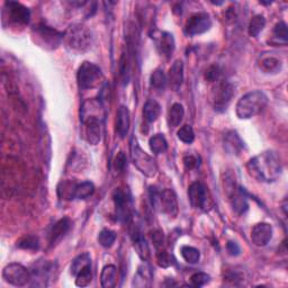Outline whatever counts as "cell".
I'll return each instance as SVG.
<instances>
[{
	"instance_id": "cell-36",
	"label": "cell",
	"mask_w": 288,
	"mask_h": 288,
	"mask_svg": "<svg viewBox=\"0 0 288 288\" xmlns=\"http://www.w3.org/2000/svg\"><path fill=\"white\" fill-rule=\"evenodd\" d=\"M177 135H178V139L186 144H191L195 140L194 129L190 125H184L183 127H180Z\"/></svg>"
},
{
	"instance_id": "cell-12",
	"label": "cell",
	"mask_w": 288,
	"mask_h": 288,
	"mask_svg": "<svg viewBox=\"0 0 288 288\" xmlns=\"http://www.w3.org/2000/svg\"><path fill=\"white\" fill-rule=\"evenodd\" d=\"M212 27V19L206 13H197L189 17L186 21L185 34L188 36L201 35V34L207 32Z\"/></svg>"
},
{
	"instance_id": "cell-34",
	"label": "cell",
	"mask_w": 288,
	"mask_h": 288,
	"mask_svg": "<svg viewBox=\"0 0 288 288\" xmlns=\"http://www.w3.org/2000/svg\"><path fill=\"white\" fill-rule=\"evenodd\" d=\"M116 241V233L114 231L105 229L101 231L98 235V242L101 247L104 248H110Z\"/></svg>"
},
{
	"instance_id": "cell-14",
	"label": "cell",
	"mask_w": 288,
	"mask_h": 288,
	"mask_svg": "<svg viewBox=\"0 0 288 288\" xmlns=\"http://www.w3.org/2000/svg\"><path fill=\"white\" fill-rule=\"evenodd\" d=\"M113 198L116 206V214L121 221L126 222L131 217V201L125 191H123L121 188H116Z\"/></svg>"
},
{
	"instance_id": "cell-42",
	"label": "cell",
	"mask_w": 288,
	"mask_h": 288,
	"mask_svg": "<svg viewBox=\"0 0 288 288\" xmlns=\"http://www.w3.org/2000/svg\"><path fill=\"white\" fill-rule=\"evenodd\" d=\"M113 167H114V170L117 173L123 172L124 169L126 167V157L124 154V152H120L114 159V162H113Z\"/></svg>"
},
{
	"instance_id": "cell-24",
	"label": "cell",
	"mask_w": 288,
	"mask_h": 288,
	"mask_svg": "<svg viewBox=\"0 0 288 288\" xmlns=\"http://www.w3.org/2000/svg\"><path fill=\"white\" fill-rule=\"evenodd\" d=\"M116 273L117 269L114 264H108V266L104 267L103 272H101L100 281L101 286L104 288H113L116 285Z\"/></svg>"
},
{
	"instance_id": "cell-5",
	"label": "cell",
	"mask_w": 288,
	"mask_h": 288,
	"mask_svg": "<svg viewBox=\"0 0 288 288\" xmlns=\"http://www.w3.org/2000/svg\"><path fill=\"white\" fill-rule=\"evenodd\" d=\"M129 152H131V160L133 165L146 177H154L158 172V166L152 157L144 152L139 145L137 139L132 137L129 142Z\"/></svg>"
},
{
	"instance_id": "cell-32",
	"label": "cell",
	"mask_w": 288,
	"mask_h": 288,
	"mask_svg": "<svg viewBox=\"0 0 288 288\" xmlns=\"http://www.w3.org/2000/svg\"><path fill=\"white\" fill-rule=\"evenodd\" d=\"M180 253H182V257L184 258V260L190 264L197 263L201 259L200 250L196 249V248H194V247L184 246V247H182V249H180Z\"/></svg>"
},
{
	"instance_id": "cell-35",
	"label": "cell",
	"mask_w": 288,
	"mask_h": 288,
	"mask_svg": "<svg viewBox=\"0 0 288 288\" xmlns=\"http://www.w3.org/2000/svg\"><path fill=\"white\" fill-rule=\"evenodd\" d=\"M92 279H93L92 266H88L76 276V285L78 287H86L92 283Z\"/></svg>"
},
{
	"instance_id": "cell-26",
	"label": "cell",
	"mask_w": 288,
	"mask_h": 288,
	"mask_svg": "<svg viewBox=\"0 0 288 288\" xmlns=\"http://www.w3.org/2000/svg\"><path fill=\"white\" fill-rule=\"evenodd\" d=\"M185 116V109L182 104H173L171 108L169 109L168 114V123L172 127H177L183 122Z\"/></svg>"
},
{
	"instance_id": "cell-1",
	"label": "cell",
	"mask_w": 288,
	"mask_h": 288,
	"mask_svg": "<svg viewBox=\"0 0 288 288\" xmlns=\"http://www.w3.org/2000/svg\"><path fill=\"white\" fill-rule=\"evenodd\" d=\"M250 176L262 183H274L281 174V162L277 152L263 151L253 157L247 165Z\"/></svg>"
},
{
	"instance_id": "cell-10",
	"label": "cell",
	"mask_w": 288,
	"mask_h": 288,
	"mask_svg": "<svg viewBox=\"0 0 288 288\" xmlns=\"http://www.w3.org/2000/svg\"><path fill=\"white\" fill-rule=\"evenodd\" d=\"M3 278L10 285L23 287L30 284V281L32 280V274L30 270L19 263H9L8 266L4 268Z\"/></svg>"
},
{
	"instance_id": "cell-28",
	"label": "cell",
	"mask_w": 288,
	"mask_h": 288,
	"mask_svg": "<svg viewBox=\"0 0 288 288\" xmlns=\"http://www.w3.org/2000/svg\"><path fill=\"white\" fill-rule=\"evenodd\" d=\"M92 266V258H90L89 253H82V255H79L78 257H76L73 259L71 262V274L72 276H76L83 270L86 267Z\"/></svg>"
},
{
	"instance_id": "cell-18",
	"label": "cell",
	"mask_w": 288,
	"mask_h": 288,
	"mask_svg": "<svg viewBox=\"0 0 288 288\" xmlns=\"http://www.w3.org/2000/svg\"><path fill=\"white\" fill-rule=\"evenodd\" d=\"M156 43H157V49L159 51L160 55L165 56L166 59H169L172 55L174 51V38L172 34L168 32H160L159 35L156 37Z\"/></svg>"
},
{
	"instance_id": "cell-21",
	"label": "cell",
	"mask_w": 288,
	"mask_h": 288,
	"mask_svg": "<svg viewBox=\"0 0 288 288\" xmlns=\"http://www.w3.org/2000/svg\"><path fill=\"white\" fill-rule=\"evenodd\" d=\"M223 143H224V149L227 150L230 154H234V156H239L241 153V151L245 148L243 141H242L240 135L235 131H229L225 133Z\"/></svg>"
},
{
	"instance_id": "cell-3",
	"label": "cell",
	"mask_w": 288,
	"mask_h": 288,
	"mask_svg": "<svg viewBox=\"0 0 288 288\" xmlns=\"http://www.w3.org/2000/svg\"><path fill=\"white\" fill-rule=\"evenodd\" d=\"M268 104L267 95L261 90H255L246 94L236 104V115L241 120H249L261 113Z\"/></svg>"
},
{
	"instance_id": "cell-45",
	"label": "cell",
	"mask_w": 288,
	"mask_h": 288,
	"mask_svg": "<svg viewBox=\"0 0 288 288\" xmlns=\"http://www.w3.org/2000/svg\"><path fill=\"white\" fill-rule=\"evenodd\" d=\"M227 249H228V252L230 253L231 256H239L240 253H241V248L240 246L236 243V242H233V241H229L228 242V245H227Z\"/></svg>"
},
{
	"instance_id": "cell-33",
	"label": "cell",
	"mask_w": 288,
	"mask_h": 288,
	"mask_svg": "<svg viewBox=\"0 0 288 288\" xmlns=\"http://www.w3.org/2000/svg\"><path fill=\"white\" fill-rule=\"evenodd\" d=\"M150 83L151 86L158 89V90H163L166 88V86L168 84V80H167V76L165 75V72L161 69H157L150 77Z\"/></svg>"
},
{
	"instance_id": "cell-19",
	"label": "cell",
	"mask_w": 288,
	"mask_h": 288,
	"mask_svg": "<svg viewBox=\"0 0 288 288\" xmlns=\"http://www.w3.org/2000/svg\"><path fill=\"white\" fill-rule=\"evenodd\" d=\"M168 84L174 92L180 89L184 81V63L182 60L174 61L167 76Z\"/></svg>"
},
{
	"instance_id": "cell-30",
	"label": "cell",
	"mask_w": 288,
	"mask_h": 288,
	"mask_svg": "<svg viewBox=\"0 0 288 288\" xmlns=\"http://www.w3.org/2000/svg\"><path fill=\"white\" fill-rule=\"evenodd\" d=\"M264 26H266V18L262 15H256L252 17V19L249 23V27H248V32L251 37H258Z\"/></svg>"
},
{
	"instance_id": "cell-22",
	"label": "cell",
	"mask_w": 288,
	"mask_h": 288,
	"mask_svg": "<svg viewBox=\"0 0 288 288\" xmlns=\"http://www.w3.org/2000/svg\"><path fill=\"white\" fill-rule=\"evenodd\" d=\"M152 280V273L149 266L146 264H142L138 269L137 275L134 276L133 279V286L135 287H150Z\"/></svg>"
},
{
	"instance_id": "cell-39",
	"label": "cell",
	"mask_w": 288,
	"mask_h": 288,
	"mask_svg": "<svg viewBox=\"0 0 288 288\" xmlns=\"http://www.w3.org/2000/svg\"><path fill=\"white\" fill-rule=\"evenodd\" d=\"M210 280H211L210 275H207L205 273H195L190 277L191 286H194V287H203V286H205L206 284L210 283Z\"/></svg>"
},
{
	"instance_id": "cell-27",
	"label": "cell",
	"mask_w": 288,
	"mask_h": 288,
	"mask_svg": "<svg viewBox=\"0 0 288 288\" xmlns=\"http://www.w3.org/2000/svg\"><path fill=\"white\" fill-rule=\"evenodd\" d=\"M95 186L90 182H83L80 184H76L75 193H73V200L83 201L89 198L94 194Z\"/></svg>"
},
{
	"instance_id": "cell-38",
	"label": "cell",
	"mask_w": 288,
	"mask_h": 288,
	"mask_svg": "<svg viewBox=\"0 0 288 288\" xmlns=\"http://www.w3.org/2000/svg\"><path fill=\"white\" fill-rule=\"evenodd\" d=\"M17 246H18L20 249L25 250H37L39 248V241L36 236H26V238L21 239L19 242H17Z\"/></svg>"
},
{
	"instance_id": "cell-11",
	"label": "cell",
	"mask_w": 288,
	"mask_h": 288,
	"mask_svg": "<svg viewBox=\"0 0 288 288\" xmlns=\"http://www.w3.org/2000/svg\"><path fill=\"white\" fill-rule=\"evenodd\" d=\"M4 19L8 18L10 23L15 25H27L31 19V11L24 5L16 2L5 3L3 11Z\"/></svg>"
},
{
	"instance_id": "cell-4",
	"label": "cell",
	"mask_w": 288,
	"mask_h": 288,
	"mask_svg": "<svg viewBox=\"0 0 288 288\" xmlns=\"http://www.w3.org/2000/svg\"><path fill=\"white\" fill-rule=\"evenodd\" d=\"M151 202L156 210L169 217H176L179 212L177 195L172 189L158 191L151 188Z\"/></svg>"
},
{
	"instance_id": "cell-25",
	"label": "cell",
	"mask_w": 288,
	"mask_h": 288,
	"mask_svg": "<svg viewBox=\"0 0 288 288\" xmlns=\"http://www.w3.org/2000/svg\"><path fill=\"white\" fill-rule=\"evenodd\" d=\"M133 242H134V248L137 250L138 255L141 257L142 260H146L149 258V247L146 243L145 239L143 238V235L141 234V232L135 230L133 233Z\"/></svg>"
},
{
	"instance_id": "cell-37",
	"label": "cell",
	"mask_w": 288,
	"mask_h": 288,
	"mask_svg": "<svg viewBox=\"0 0 288 288\" xmlns=\"http://www.w3.org/2000/svg\"><path fill=\"white\" fill-rule=\"evenodd\" d=\"M120 70H121V77L122 81L124 84H126L129 80V75H131V63H129L128 55L124 53L122 59H121V64H120Z\"/></svg>"
},
{
	"instance_id": "cell-13",
	"label": "cell",
	"mask_w": 288,
	"mask_h": 288,
	"mask_svg": "<svg viewBox=\"0 0 288 288\" xmlns=\"http://www.w3.org/2000/svg\"><path fill=\"white\" fill-rule=\"evenodd\" d=\"M83 125V134L87 142L92 145H96L100 142L103 135V118L89 117L81 120Z\"/></svg>"
},
{
	"instance_id": "cell-7",
	"label": "cell",
	"mask_w": 288,
	"mask_h": 288,
	"mask_svg": "<svg viewBox=\"0 0 288 288\" xmlns=\"http://www.w3.org/2000/svg\"><path fill=\"white\" fill-rule=\"evenodd\" d=\"M33 36L36 37V42L48 50H54L63 42L64 33H61L54 28L44 24L33 28Z\"/></svg>"
},
{
	"instance_id": "cell-41",
	"label": "cell",
	"mask_w": 288,
	"mask_h": 288,
	"mask_svg": "<svg viewBox=\"0 0 288 288\" xmlns=\"http://www.w3.org/2000/svg\"><path fill=\"white\" fill-rule=\"evenodd\" d=\"M157 261H158V264H159V266L162 267V268H168L171 264V262H172L171 261V257L169 256V253L165 249L158 251V253H157Z\"/></svg>"
},
{
	"instance_id": "cell-31",
	"label": "cell",
	"mask_w": 288,
	"mask_h": 288,
	"mask_svg": "<svg viewBox=\"0 0 288 288\" xmlns=\"http://www.w3.org/2000/svg\"><path fill=\"white\" fill-rule=\"evenodd\" d=\"M288 41V31H287V25L285 21H279L277 25L274 28V35H273V41L277 44H283L286 45Z\"/></svg>"
},
{
	"instance_id": "cell-29",
	"label": "cell",
	"mask_w": 288,
	"mask_h": 288,
	"mask_svg": "<svg viewBox=\"0 0 288 288\" xmlns=\"http://www.w3.org/2000/svg\"><path fill=\"white\" fill-rule=\"evenodd\" d=\"M150 149L156 154L165 153L168 150V142L163 134H156L150 139Z\"/></svg>"
},
{
	"instance_id": "cell-44",
	"label": "cell",
	"mask_w": 288,
	"mask_h": 288,
	"mask_svg": "<svg viewBox=\"0 0 288 288\" xmlns=\"http://www.w3.org/2000/svg\"><path fill=\"white\" fill-rule=\"evenodd\" d=\"M184 165L186 168L191 170V169H195L200 166V160L194 156H186L184 158Z\"/></svg>"
},
{
	"instance_id": "cell-23",
	"label": "cell",
	"mask_w": 288,
	"mask_h": 288,
	"mask_svg": "<svg viewBox=\"0 0 288 288\" xmlns=\"http://www.w3.org/2000/svg\"><path fill=\"white\" fill-rule=\"evenodd\" d=\"M161 114V106L154 99H150L145 103L143 107V116L144 120L149 123L156 122L158 117Z\"/></svg>"
},
{
	"instance_id": "cell-17",
	"label": "cell",
	"mask_w": 288,
	"mask_h": 288,
	"mask_svg": "<svg viewBox=\"0 0 288 288\" xmlns=\"http://www.w3.org/2000/svg\"><path fill=\"white\" fill-rule=\"evenodd\" d=\"M71 224L72 223L70 221V218L63 217L59 219V221L53 225L49 235V242L51 247L58 245L59 242L64 238L65 234L69 232L71 229Z\"/></svg>"
},
{
	"instance_id": "cell-6",
	"label": "cell",
	"mask_w": 288,
	"mask_h": 288,
	"mask_svg": "<svg viewBox=\"0 0 288 288\" xmlns=\"http://www.w3.org/2000/svg\"><path fill=\"white\" fill-rule=\"evenodd\" d=\"M77 80L80 89L88 90L100 86L104 80V76L98 65L86 61L79 68Z\"/></svg>"
},
{
	"instance_id": "cell-15",
	"label": "cell",
	"mask_w": 288,
	"mask_h": 288,
	"mask_svg": "<svg viewBox=\"0 0 288 288\" xmlns=\"http://www.w3.org/2000/svg\"><path fill=\"white\" fill-rule=\"evenodd\" d=\"M258 67L263 73L276 75L283 69V62L274 53H263L259 56Z\"/></svg>"
},
{
	"instance_id": "cell-9",
	"label": "cell",
	"mask_w": 288,
	"mask_h": 288,
	"mask_svg": "<svg viewBox=\"0 0 288 288\" xmlns=\"http://www.w3.org/2000/svg\"><path fill=\"white\" fill-rule=\"evenodd\" d=\"M233 95L234 87L232 83L227 80H218L212 93V101L215 110L223 112L227 109L233 98Z\"/></svg>"
},
{
	"instance_id": "cell-2",
	"label": "cell",
	"mask_w": 288,
	"mask_h": 288,
	"mask_svg": "<svg viewBox=\"0 0 288 288\" xmlns=\"http://www.w3.org/2000/svg\"><path fill=\"white\" fill-rule=\"evenodd\" d=\"M63 42L67 49L76 54L87 52L92 48L93 33L81 24H73L64 33Z\"/></svg>"
},
{
	"instance_id": "cell-8",
	"label": "cell",
	"mask_w": 288,
	"mask_h": 288,
	"mask_svg": "<svg viewBox=\"0 0 288 288\" xmlns=\"http://www.w3.org/2000/svg\"><path fill=\"white\" fill-rule=\"evenodd\" d=\"M188 197L191 206L195 207L196 210L206 212L212 207L210 191L203 183L196 182L191 184L188 188Z\"/></svg>"
},
{
	"instance_id": "cell-16",
	"label": "cell",
	"mask_w": 288,
	"mask_h": 288,
	"mask_svg": "<svg viewBox=\"0 0 288 288\" xmlns=\"http://www.w3.org/2000/svg\"><path fill=\"white\" fill-rule=\"evenodd\" d=\"M273 238V228L268 223H258L251 231V241L257 247H264Z\"/></svg>"
},
{
	"instance_id": "cell-40",
	"label": "cell",
	"mask_w": 288,
	"mask_h": 288,
	"mask_svg": "<svg viewBox=\"0 0 288 288\" xmlns=\"http://www.w3.org/2000/svg\"><path fill=\"white\" fill-rule=\"evenodd\" d=\"M221 73L222 72L221 69H219V67L216 64H213L206 70L205 78L206 80H208L210 82H217L219 80V78H221Z\"/></svg>"
},
{
	"instance_id": "cell-20",
	"label": "cell",
	"mask_w": 288,
	"mask_h": 288,
	"mask_svg": "<svg viewBox=\"0 0 288 288\" xmlns=\"http://www.w3.org/2000/svg\"><path fill=\"white\" fill-rule=\"evenodd\" d=\"M131 126V114L126 106H121L116 115V132L121 139L126 138Z\"/></svg>"
},
{
	"instance_id": "cell-43",
	"label": "cell",
	"mask_w": 288,
	"mask_h": 288,
	"mask_svg": "<svg viewBox=\"0 0 288 288\" xmlns=\"http://www.w3.org/2000/svg\"><path fill=\"white\" fill-rule=\"evenodd\" d=\"M151 238L158 251L165 249V235H163L161 231H154V232H152Z\"/></svg>"
}]
</instances>
